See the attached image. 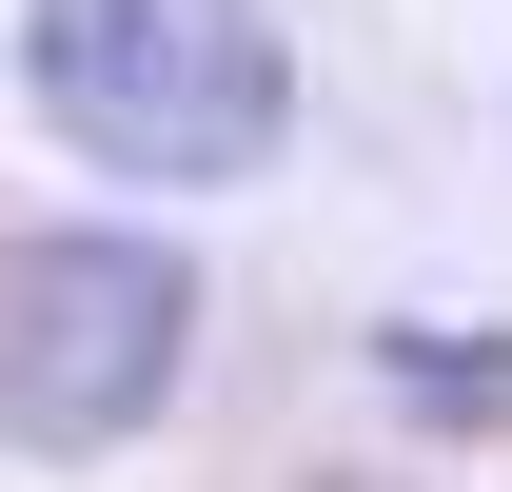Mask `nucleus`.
<instances>
[{
	"instance_id": "obj_1",
	"label": "nucleus",
	"mask_w": 512,
	"mask_h": 492,
	"mask_svg": "<svg viewBox=\"0 0 512 492\" xmlns=\"http://www.w3.org/2000/svg\"><path fill=\"white\" fill-rule=\"evenodd\" d=\"M20 99L99 178H256L296 138V40L256 0H20Z\"/></svg>"
},
{
	"instance_id": "obj_2",
	"label": "nucleus",
	"mask_w": 512,
	"mask_h": 492,
	"mask_svg": "<svg viewBox=\"0 0 512 492\" xmlns=\"http://www.w3.org/2000/svg\"><path fill=\"white\" fill-rule=\"evenodd\" d=\"M178 355H197L178 237H119V217L0 237V453H119V433H158Z\"/></svg>"
}]
</instances>
